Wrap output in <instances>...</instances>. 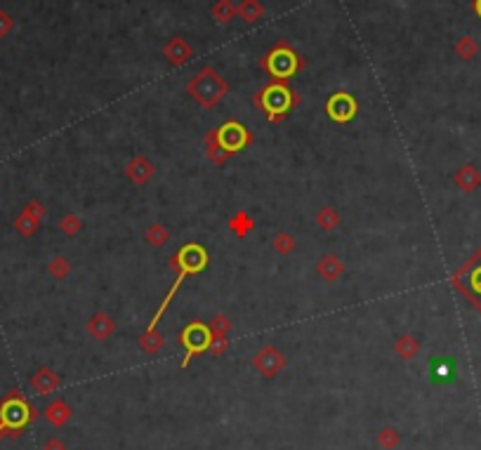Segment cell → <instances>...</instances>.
Instances as JSON below:
<instances>
[{
    "instance_id": "7402d4cb",
    "label": "cell",
    "mask_w": 481,
    "mask_h": 450,
    "mask_svg": "<svg viewBox=\"0 0 481 450\" xmlns=\"http://www.w3.org/2000/svg\"><path fill=\"white\" fill-rule=\"evenodd\" d=\"M314 220H316V227L321 231H332V229H337L340 224H342V217H340L337 210L330 208V206H323L321 210H318Z\"/></svg>"
},
{
    "instance_id": "ffe728a7",
    "label": "cell",
    "mask_w": 481,
    "mask_h": 450,
    "mask_svg": "<svg viewBox=\"0 0 481 450\" xmlns=\"http://www.w3.org/2000/svg\"><path fill=\"white\" fill-rule=\"evenodd\" d=\"M137 342H139V349L144 351V354L156 356L163 349V344H166V337L158 333V328H146L144 333L139 335Z\"/></svg>"
},
{
    "instance_id": "cb8c5ba5",
    "label": "cell",
    "mask_w": 481,
    "mask_h": 450,
    "mask_svg": "<svg viewBox=\"0 0 481 450\" xmlns=\"http://www.w3.org/2000/svg\"><path fill=\"white\" fill-rule=\"evenodd\" d=\"M208 328H210L212 342H215V340H226V337H229V330H231V321H229V316L215 314V316H212V321L208 323Z\"/></svg>"
},
{
    "instance_id": "d4e9b609",
    "label": "cell",
    "mask_w": 481,
    "mask_h": 450,
    "mask_svg": "<svg viewBox=\"0 0 481 450\" xmlns=\"http://www.w3.org/2000/svg\"><path fill=\"white\" fill-rule=\"evenodd\" d=\"M272 248H274L276 255H293L295 248H297V241H295L293 234H288V231H279L272 241Z\"/></svg>"
},
{
    "instance_id": "44dd1931",
    "label": "cell",
    "mask_w": 481,
    "mask_h": 450,
    "mask_svg": "<svg viewBox=\"0 0 481 450\" xmlns=\"http://www.w3.org/2000/svg\"><path fill=\"white\" fill-rule=\"evenodd\" d=\"M163 54H166V57L173 61L175 66H180V64H184V61L187 59H191V47L184 43L182 38H175L173 43H168L166 45V50H163Z\"/></svg>"
},
{
    "instance_id": "d6986e66",
    "label": "cell",
    "mask_w": 481,
    "mask_h": 450,
    "mask_svg": "<svg viewBox=\"0 0 481 450\" xmlns=\"http://www.w3.org/2000/svg\"><path fill=\"white\" fill-rule=\"evenodd\" d=\"M394 354L401 358V361H413V358L420 354V340L413 335H401L399 340L394 342Z\"/></svg>"
},
{
    "instance_id": "d6a6232c",
    "label": "cell",
    "mask_w": 481,
    "mask_h": 450,
    "mask_svg": "<svg viewBox=\"0 0 481 450\" xmlns=\"http://www.w3.org/2000/svg\"><path fill=\"white\" fill-rule=\"evenodd\" d=\"M42 450H66V443H64L59 436H50V439L42 443Z\"/></svg>"
},
{
    "instance_id": "5b68a950",
    "label": "cell",
    "mask_w": 481,
    "mask_h": 450,
    "mask_svg": "<svg viewBox=\"0 0 481 450\" xmlns=\"http://www.w3.org/2000/svg\"><path fill=\"white\" fill-rule=\"evenodd\" d=\"M262 66L267 69L269 76H274L276 83H283V81L293 78V76L300 71V69H302V59L297 57V54L290 50L288 45H276L274 50L265 57Z\"/></svg>"
},
{
    "instance_id": "1f68e13d",
    "label": "cell",
    "mask_w": 481,
    "mask_h": 450,
    "mask_svg": "<svg viewBox=\"0 0 481 450\" xmlns=\"http://www.w3.org/2000/svg\"><path fill=\"white\" fill-rule=\"evenodd\" d=\"M226 349H229V337H226V340H215V342L210 344V354L215 356V358L226 354Z\"/></svg>"
},
{
    "instance_id": "ba28073f",
    "label": "cell",
    "mask_w": 481,
    "mask_h": 450,
    "mask_svg": "<svg viewBox=\"0 0 481 450\" xmlns=\"http://www.w3.org/2000/svg\"><path fill=\"white\" fill-rule=\"evenodd\" d=\"M286 365H288L286 354H283L281 349H276L274 344H267V347H262L257 354L253 356V368L267 379L279 377L281 372L286 370Z\"/></svg>"
},
{
    "instance_id": "603a6c76",
    "label": "cell",
    "mask_w": 481,
    "mask_h": 450,
    "mask_svg": "<svg viewBox=\"0 0 481 450\" xmlns=\"http://www.w3.org/2000/svg\"><path fill=\"white\" fill-rule=\"evenodd\" d=\"M144 241L151 245V248H163L170 241V231L163 227V224H149L144 231Z\"/></svg>"
},
{
    "instance_id": "e0dca14e",
    "label": "cell",
    "mask_w": 481,
    "mask_h": 450,
    "mask_svg": "<svg viewBox=\"0 0 481 450\" xmlns=\"http://www.w3.org/2000/svg\"><path fill=\"white\" fill-rule=\"evenodd\" d=\"M203 146H205V156L210 158L212 165H224L226 160H229L222 142H219V137H217V128L205 132V135H203Z\"/></svg>"
},
{
    "instance_id": "7c38bea8",
    "label": "cell",
    "mask_w": 481,
    "mask_h": 450,
    "mask_svg": "<svg viewBox=\"0 0 481 450\" xmlns=\"http://www.w3.org/2000/svg\"><path fill=\"white\" fill-rule=\"evenodd\" d=\"M125 177L130 179L132 184L144 186L146 182H151V179L156 177V165H153L146 156H141V153H137V156H132L130 160H127V165H125Z\"/></svg>"
},
{
    "instance_id": "52a82bcc",
    "label": "cell",
    "mask_w": 481,
    "mask_h": 450,
    "mask_svg": "<svg viewBox=\"0 0 481 450\" xmlns=\"http://www.w3.org/2000/svg\"><path fill=\"white\" fill-rule=\"evenodd\" d=\"M217 137H219V142H222L226 156H229V158L236 156V153H240V151H245L248 146L255 142L253 132L248 130L243 123H238V121H226L224 125H219Z\"/></svg>"
},
{
    "instance_id": "6da1fadb",
    "label": "cell",
    "mask_w": 481,
    "mask_h": 450,
    "mask_svg": "<svg viewBox=\"0 0 481 450\" xmlns=\"http://www.w3.org/2000/svg\"><path fill=\"white\" fill-rule=\"evenodd\" d=\"M208 262H210L208 250H205L203 245H198V243L182 245V248L177 250L173 257H170V269L175 271V280H173V285H170L168 295L163 297V302L158 304V309H156L153 319H151V323H149L146 328H158L163 314H166L168 307L173 304L175 295H177V290H180V285L184 283V278L196 276V273L205 271V269H208Z\"/></svg>"
},
{
    "instance_id": "f546056e",
    "label": "cell",
    "mask_w": 481,
    "mask_h": 450,
    "mask_svg": "<svg viewBox=\"0 0 481 450\" xmlns=\"http://www.w3.org/2000/svg\"><path fill=\"white\" fill-rule=\"evenodd\" d=\"M240 15L245 17V22H255V19L262 15V8L255 3V0H245L243 8H240Z\"/></svg>"
},
{
    "instance_id": "8992f818",
    "label": "cell",
    "mask_w": 481,
    "mask_h": 450,
    "mask_svg": "<svg viewBox=\"0 0 481 450\" xmlns=\"http://www.w3.org/2000/svg\"><path fill=\"white\" fill-rule=\"evenodd\" d=\"M180 342H182V347L187 349L184 351V358H182V368H187V365L191 363V358H194L196 354H205V351H210L212 335H210L208 323H201V321L189 323V326L180 333Z\"/></svg>"
},
{
    "instance_id": "83f0119b",
    "label": "cell",
    "mask_w": 481,
    "mask_h": 450,
    "mask_svg": "<svg viewBox=\"0 0 481 450\" xmlns=\"http://www.w3.org/2000/svg\"><path fill=\"white\" fill-rule=\"evenodd\" d=\"M59 229H62V234H64V236L74 238V236H78V234L83 231V220H81L78 215L69 213V215H64L62 220H59Z\"/></svg>"
},
{
    "instance_id": "277c9868",
    "label": "cell",
    "mask_w": 481,
    "mask_h": 450,
    "mask_svg": "<svg viewBox=\"0 0 481 450\" xmlns=\"http://www.w3.org/2000/svg\"><path fill=\"white\" fill-rule=\"evenodd\" d=\"M187 93L194 97V102L201 104L203 109H212L229 93V85L222 81V76H217L215 69H203V71H198L196 78L189 83Z\"/></svg>"
},
{
    "instance_id": "8fae6325",
    "label": "cell",
    "mask_w": 481,
    "mask_h": 450,
    "mask_svg": "<svg viewBox=\"0 0 481 450\" xmlns=\"http://www.w3.org/2000/svg\"><path fill=\"white\" fill-rule=\"evenodd\" d=\"M85 330H88V335L95 342H106L109 337L116 335L118 323L113 321V316H109L106 312H97V314L90 316L88 323H85Z\"/></svg>"
},
{
    "instance_id": "836d02e7",
    "label": "cell",
    "mask_w": 481,
    "mask_h": 450,
    "mask_svg": "<svg viewBox=\"0 0 481 450\" xmlns=\"http://www.w3.org/2000/svg\"><path fill=\"white\" fill-rule=\"evenodd\" d=\"M10 26H12L10 17H7V15H3V12H0V36H5V33L10 31Z\"/></svg>"
},
{
    "instance_id": "4316f807",
    "label": "cell",
    "mask_w": 481,
    "mask_h": 450,
    "mask_svg": "<svg viewBox=\"0 0 481 450\" xmlns=\"http://www.w3.org/2000/svg\"><path fill=\"white\" fill-rule=\"evenodd\" d=\"M378 446L382 450H396L401 446V434H399V429H394V427H385V429H380L378 432Z\"/></svg>"
},
{
    "instance_id": "2e32d148",
    "label": "cell",
    "mask_w": 481,
    "mask_h": 450,
    "mask_svg": "<svg viewBox=\"0 0 481 450\" xmlns=\"http://www.w3.org/2000/svg\"><path fill=\"white\" fill-rule=\"evenodd\" d=\"M453 184H456L460 191L474 194L481 186V172L472 163H467V165L460 167L456 174H453Z\"/></svg>"
},
{
    "instance_id": "5bb4252c",
    "label": "cell",
    "mask_w": 481,
    "mask_h": 450,
    "mask_svg": "<svg viewBox=\"0 0 481 450\" xmlns=\"http://www.w3.org/2000/svg\"><path fill=\"white\" fill-rule=\"evenodd\" d=\"M71 415H74V410H71L69 403L64 398H54L52 403H47L45 410H42V418H45L47 425H52L57 429L66 427L69 420H71Z\"/></svg>"
},
{
    "instance_id": "3957f363",
    "label": "cell",
    "mask_w": 481,
    "mask_h": 450,
    "mask_svg": "<svg viewBox=\"0 0 481 450\" xmlns=\"http://www.w3.org/2000/svg\"><path fill=\"white\" fill-rule=\"evenodd\" d=\"M295 95L286 83H272L262 93L255 95V107L265 109L269 123H281L288 111L295 107Z\"/></svg>"
},
{
    "instance_id": "e575fe53",
    "label": "cell",
    "mask_w": 481,
    "mask_h": 450,
    "mask_svg": "<svg viewBox=\"0 0 481 450\" xmlns=\"http://www.w3.org/2000/svg\"><path fill=\"white\" fill-rule=\"evenodd\" d=\"M439 375L448 377V375H451V368H448V365H446V363H439V365H436V377H439Z\"/></svg>"
},
{
    "instance_id": "7a4b0ae2",
    "label": "cell",
    "mask_w": 481,
    "mask_h": 450,
    "mask_svg": "<svg viewBox=\"0 0 481 450\" xmlns=\"http://www.w3.org/2000/svg\"><path fill=\"white\" fill-rule=\"evenodd\" d=\"M35 418H38V410L21 396V391H10L0 401V439L19 436L21 429H26Z\"/></svg>"
},
{
    "instance_id": "f1b7e54d",
    "label": "cell",
    "mask_w": 481,
    "mask_h": 450,
    "mask_svg": "<svg viewBox=\"0 0 481 450\" xmlns=\"http://www.w3.org/2000/svg\"><path fill=\"white\" fill-rule=\"evenodd\" d=\"M456 50H458V54H460V57H463V59H472L474 54H477L479 45L474 43L472 38H463V40H460V43L456 45Z\"/></svg>"
},
{
    "instance_id": "9a60e30c",
    "label": "cell",
    "mask_w": 481,
    "mask_h": 450,
    "mask_svg": "<svg viewBox=\"0 0 481 450\" xmlns=\"http://www.w3.org/2000/svg\"><path fill=\"white\" fill-rule=\"evenodd\" d=\"M316 273L321 276L323 280H328V283H335L337 278H342L344 273V262L340 259L337 255H332V252H328V255H323L321 259L316 262Z\"/></svg>"
},
{
    "instance_id": "ac0fdd59",
    "label": "cell",
    "mask_w": 481,
    "mask_h": 450,
    "mask_svg": "<svg viewBox=\"0 0 481 450\" xmlns=\"http://www.w3.org/2000/svg\"><path fill=\"white\" fill-rule=\"evenodd\" d=\"M226 227H229V231L236 238H240V241H243V238H248L253 234V229H255V220L250 215L245 213V210H238V213H233L231 217H229V222H226Z\"/></svg>"
},
{
    "instance_id": "9c48e42d",
    "label": "cell",
    "mask_w": 481,
    "mask_h": 450,
    "mask_svg": "<svg viewBox=\"0 0 481 450\" xmlns=\"http://www.w3.org/2000/svg\"><path fill=\"white\" fill-rule=\"evenodd\" d=\"M45 206H42L40 201H28L24 208H21V213L14 217V231H17L19 236H24V238H28V236H33L35 231H38V227H40V222L45 220Z\"/></svg>"
},
{
    "instance_id": "d590c367",
    "label": "cell",
    "mask_w": 481,
    "mask_h": 450,
    "mask_svg": "<svg viewBox=\"0 0 481 450\" xmlns=\"http://www.w3.org/2000/svg\"><path fill=\"white\" fill-rule=\"evenodd\" d=\"M474 12L481 17V0H474Z\"/></svg>"
},
{
    "instance_id": "484cf974",
    "label": "cell",
    "mask_w": 481,
    "mask_h": 450,
    "mask_svg": "<svg viewBox=\"0 0 481 450\" xmlns=\"http://www.w3.org/2000/svg\"><path fill=\"white\" fill-rule=\"evenodd\" d=\"M47 273L52 276L54 280H64V278H69V273H71V262L64 255H54L52 259H50V264H47Z\"/></svg>"
},
{
    "instance_id": "4fadbf2b",
    "label": "cell",
    "mask_w": 481,
    "mask_h": 450,
    "mask_svg": "<svg viewBox=\"0 0 481 450\" xmlns=\"http://www.w3.org/2000/svg\"><path fill=\"white\" fill-rule=\"evenodd\" d=\"M28 384H31V389L35 393H40V396H47V393H52L59 389L62 384V377L57 375V372L52 368H47V365H42V368H38L31 375V379H28Z\"/></svg>"
},
{
    "instance_id": "4dcf8cb0",
    "label": "cell",
    "mask_w": 481,
    "mask_h": 450,
    "mask_svg": "<svg viewBox=\"0 0 481 450\" xmlns=\"http://www.w3.org/2000/svg\"><path fill=\"white\" fill-rule=\"evenodd\" d=\"M233 15V10H231V5L226 3V0H222V3L217 5L215 8V17H217V22H229Z\"/></svg>"
},
{
    "instance_id": "30bf717a",
    "label": "cell",
    "mask_w": 481,
    "mask_h": 450,
    "mask_svg": "<svg viewBox=\"0 0 481 450\" xmlns=\"http://www.w3.org/2000/svg\"><path fill=\"white\" fill-rule=\"evenodd\" d=\"M325 114L332 123H352L359 114V104L349 93H335L330 95V100L325 102Z\"/></svg>"
}]
</instances>
